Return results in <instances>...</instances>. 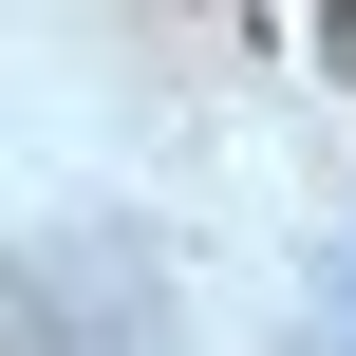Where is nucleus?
<instances>
[{"mask_svg":"<svg viewBox=\"0 0 356 356\" xmlns=\"http://www.w3.org/2000/svg\"><path fill=\"white\" fill-rule=\"evenodd\" d=\"M338 38H356V0H338Z\"/></svg>","mask_w":356,"mask_h":356,"instance_id":"nucleus-1","label":"nucleus"}]
</instances>
